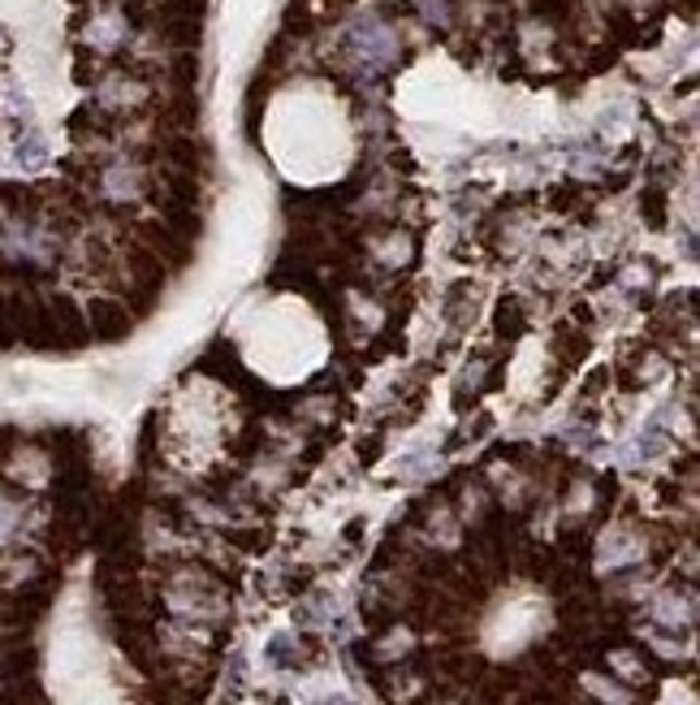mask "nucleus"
I'll use <instances>...</instances> for the list:
<instances>
[{
    "mask_svg": "<svg viewBox=\"0 0 700 705\" xmlns=\"http://www.w3.org/2000/svg\"><path fill=\"white\" fill-rule=\"evenodd\" d=\"M138 242H143V251H152L160 264H169V268H186L191 264V242L186 238H178L165 222L160 226H138Z\"/></svg>",
    "mask_w": 700,
    "mask_h": 705,
    "instance_id": "obj_1",
    "label": "nucleus"
},
{
    "mask_svg": "<svg viewBox=\"0 0 700 705\" xmlns=\"http://www.w3.org/2000/svg\"><path fill=\"white\" fill-rule=\"evenodd\" d=\"M134 330V312H125V303L117 299H92V334H100L105 343H117Z\"/></svg>",
    "mask_w": 700,
    "mask_h": 705,
    "instance_id": "obj_2",
    "label": "nucleus"
},
{
    "mask_svg": "<svg viewBox=\"0 0 700 705\" xmlns=\"http://www.w3.org/2000/svg\"><path fill=\"white\" fill-rule=\"evenodd\" d=\"M523 325H528V316H523L519 299H506V303L497 308V334H502V338H519Z\"/></svg>",
    "mask_w": 700,
    "mask_h": 705,
    "instance_id": "obj_3",
    "label": "nucleus"
}]
</instances>
